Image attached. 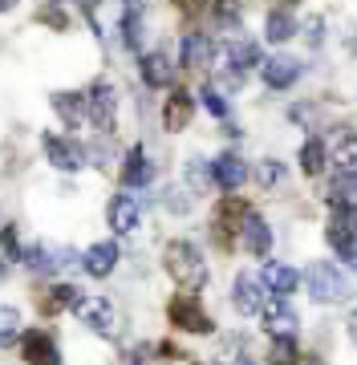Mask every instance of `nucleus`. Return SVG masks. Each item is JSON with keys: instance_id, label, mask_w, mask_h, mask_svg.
<instances>
[{"instance_id": "obj_1", "label": "nucleus", "mask_w": 357, "mask_h": 365, "mask_svg": "<svg viewBox=\"0 0 357 365\" xmlns=\"http://www.w3.org/2000/svg\"><path fill=\"white\" fill-rule=\"evenodd\" d=\"M162 264H167V272H171L187 292H195V288L207 284V260H203V252H199L191 240H171L167 252H162Z\"/></svg>"}, {"instance_id": "obj_2", "label": "nucleus", "mask_w": 357, "mask_h": 365, "mask_svg": "<svg viewBox=\"0 0 357 365\" xmlns=\"http://www.w3.org/2000/svg\"><path fill=\"white\" fill-rule=\"evenodd\" d=\"M304 280H309V297L317 300V304H337V300L349 297V280L329 260H313L309 272H304Z\"/></svg>"}, {"instance_id": "obj_3", "label": "nucleus", "mask_w": 357, "mask_h": 365, "mask_svg": "<svg viewBox=\"0 0 357 365\" xmlns=\"http://www.w3.org/2000/svg\"><path fill=\"white\" fill-rule=\"evenodd\" d=\"M114 114H118V98H114V86L110 81H93L90 93H86V118H90L98 130H114Z\"/></svg>"}, {"instance_id": "obj_4", "label": "nucleus", "mask_w": 357, "mask_h": 365, "mask_svg": "<svg viewBox=\"0 0 357 365\" xmlns=\"http://www.w3.org/2000/svg\"><path fill=\"white\" fill-rule=\"evenodd\" d=\"M175 329H187V333H212V317L203 313V304H199L195 292H183V297L171 300V309H167Z\"/></svg>"}, {"instance_id": "obj_5", "label": "nucleus", "mask_w": 357, "mask_h": 365, "mask_svg": "<svg viewBox=\"0 0 357 365\" xmlns=\"http://www.w3.org/2000/svg\"><path fill=\"white\" fill-rule=\"evenodd\" d=\"M73 313L81 325H90L102 337H114V309L106 297H73Z\"/></svg>"}, {"instance_id": "obj_6", "label": "nucleus", "mask_w": 357, "mask_h": 365, "mask_svg": "<svg viewBox=\"0 0 357 365\" xmlns=\"http://www.w3.org/2000/svg\"><path fill=\"white\" fill-rule=\"evenodd\" d=\"M264 300H268V288H264V280H260V276H256V272H239L236 276L232 304H236L239 317H256L260 309H264Z\"/></svg>"}, {"instance_id": "obj_7", "label": "nucleus", "mask_w": 357, "mask_h": 365, "mask_svg": "<svg viewBox=\"0 0 357 365\" xmlns=\"http://www.w3.org/2000/svg\"><path fill=\"white\" fill-rule=\"evenodd\" d=\"M45 155L57 170H81L86 167V146L66 138V134H45Z\"/></svg>"}, {"instance_id": "obj_8", "label": "nucleus", "mask_w": 357, "mask_h": 365, "mask_svg": "<svg viewBox=\"0 0 357 365\" xmlns=\"http://www.w3.org/2000/svg\"><path fill=\"white\" fill-rule=\"evenodd\" d=\"M248 175H252V167L239 155H219L212 163V182H215V187H224V191L244 187V182H248Z\"/></svg>"}, {"instance_id": "obj_9", "label": "nucleus", "mask_w": 357, "mask_h": 365, "mask_svg": "<svg viewBox=\"0 0 357 365\" xmlns=\"http://www.w3.org/2000/svg\"><path fill=\"white\" fill-rule=\"evenodd\" d=\"M21 349L33 365H61V353H57V341L45 333V329H29L25 341H21Z\"/></svg>"}, {"instance_id": "obj_10", "label": "nucleus", "mask_w": 357, "mask_h": 365, "mask_svg": "<svg viewBox=\"0 0 357 365\" xmlns=\"http://www.w3.org/2000/svg\"><path fill=\"white\" fill-rule=\"evenodd\" d=\"M260 313H264V325H268L272 337H292L296 325H301L296 313H292V304L284 297H280V300H264V309H260Z\"/></svg>"}, {"instance_id": "obj_11", "label": "nucleus", "mask_w": 357, "mask_h": 365, "mask_svg": "<svg viewBox=\"0 0 357 365\" xmlns=\"http://www.w3.org/2000/svg\"><path fill=\"white\" fill-rule=\"evenodd\" d=\"M118 33L126 41V49H143V33H146V13L138 0H126L118 13Z\"/></svg>"}, {"instance_id": "obj_12", "label": "nucleus", "mask_w": 357, "mask_h": 365, "mask_svg": "<svg viewBox=\"0 0 357 365\" xmlns=\"http://www.w3.org/2000/svg\"><path fill=\"white\" fill-rule=\"evenodd\" d=\"M179 53H183V66L207 69V66H212V57H215V41L207 37V33H183Z\"/></svg>"}, {"instance_id": "obj_13", "label": "nucleus", "mask_w": 357, "mask_h": 365, "mask_svg": "<svg viewBox=\"0 0 357 365\" xmlns=\"http://www.w3.org/2000/svg\"><path fill=\"white\" fill-rule=\"evenodd\" d=\"M260 69H264V81L272 86V90H289L292 81L301 78V61H296V57H284V53L260 61Z\"/></svg>"}, {"instance_id": "obj_14", "label": "nucleus", "mask_w": 357, "mask_h": 365, "mask_svg": "<svg viewBox=\"0 0 357 365\" xmlns=\"http://www.w3.org/2000/svg\"><path fill=\"white\" fill-rule=\"evenodd\" d=\"M239 244L252 252V256H268L272 252V227H268L260 215H248L239 223Z\"/></svg>"}, {"instance_id": "obj_15", "label": "nucleus", "mask_w": 357, "mask_h": 365, "mask_svg": "<svg viewBox=\"0 0 357 365\" xmlns=\"http://www.w3.org/2000/svg\"><path fill=\"white\" fill-rule=\"evenodd\" d=\"M138 199L134 195H114L110 199V207H106V220H110V227L118 235H126V232H134L138 227Z\"/></svg>"}, {"instance_id": "obj_16", "label": "nucleus", "mask_w": 357, "mask_h": 365, "mask_svg": "<svg viewBox=\"0 0 357 365\" xmlns=\"http://www.w3.org/2000/svg\"><path fill=\"white\" fill-rule=\"evenodd\" d=\"M150 179H155V163L146 158L143 146H130L126 158H122V182L126 187H146Z\"/></svg>"}, {"instance_id": "obj_17", "label": "nucleus", "mask_w": 357, "mask_h": 365, "mask_svg": "<svg viewBox=\"0 0 357 365\" xmlns=\"http://www.w3.org/2000/svg\"><path fill=\"white\" fill-rule=\"evenodd\" d=\"M191 110H195L191 93H187V90H171V98H167V106H162V126H167L171 134L187 130V122H191Z\"/></svg>"}, {"instance_id": "obj_18", "label": "nucleus", "mask_w": 357, "mask_h": 365, "mask_svg": "<svg viewBox=\"0 0 357 365\" xmlns=\"http://www.w3.org/2000/svg\"><path fill=\"white\" fill-rule=\"evenodd\" d=\"M143 81L150 86V90H167L175 81V61L167 57V53H146L143 57Z\"/></svg>"}, {"instance_id": "obj_19", "label": "nucleus", "mask_w": 357, "mask_h": 365, "mask_svg": "<svg viewBox=\"0 0 357 365\" xmlns=\"http://www.w3.org/2000/svg\"><path fill=\"white\" fill-rule=\"evenodd\" d=\"M114 264H118V244H93L86 256H81V268L90 276H98V280H106L110 272H114Z\"/></svg>"}, {"instance_id": "obj_20", "label": "nucleus", "mask_w": 357, "mask_h": 365, "mask_svg": "<svg viewBox=\"0 0 357 365\" xmlns=\"http://www.w3.org/2000/svg\"><path fill=\"white\" fill-rule=\"evenodd\" d=\"M248 215H252V211H248V203H244V199H227L224 207L215 211V240H224V244H227V235L236 232L232 223H236V220L244 223Z\"/></svg>"}, {"instance_id": "obj_21", "label": "nucleus", "mask_w": 357, "mask_h": 365, "mask_svg": "<svg viewBox=\"0 0 357 365\" xmlns=\"http://www.w3.org/2000/svg\"><path fill=\"white\" fill-rule=\"evenodd\" d=\"M224 57H227V66L236 69V73H244V69H252V66H260V61H264L256 41H232V45L224 49Z\"/></svg>"}, {"instance_id": "obj_22", "label": "nucleus", "mask_w": 357, "mask_h": 365, "mask_svg": "<svg viewBox=\"0 0 357 365\" xmlns=\"http://www.w3.org/2000/svg\"><path fill=\"white\" fill-rule=\"evenodd\" d=\"M296 284H301V272L296 268H289V264H268L264 288H272L276 297H289V292H296Z\"/></svg>"}, {"instance_id": "obj_23", "label": "nucleus", "mask_w": 357, "mask_h": 365, "mask_svg": "<svg viewBox=\"0 0 357 365\" xmlns=\"http://www.w3.org/2000/svg\"><path fill=\"white\" fill-rule=\"evenodd\" d=\"M264 37L268 41H289V37H296V16L292 13H284V9H272L268 13V21H264Z\"/></svg>"}, {"instance_id": "obj_24", "label": "nucleus", "mask_w": 357, "mask_h": 365, "mask_svg": "<svg viewBox=\"0 0 357 365\" xmlns=\"http://www.w3.org/2000/svg\"><path fill=\"white\" fill-rule=\"evenodd\" d=\"M53 110L66 118V126H81L86 122V98L81 93H53Z\"/></svg>"}, {"instance_id": "obj_25", "label": "nucleus", "mask_w": 357, "mask_h": 365, "mask_svg": "<svg viewBox=\"0 0 357 365\" xmlns=\"http://www.w3.org/2000/svg\"><path fill=\"white\" fill-rule=\"evenodd\" d=\"M333 163L341 170H353L357 167V134L353 130H341L337 143H333Z\"/></svg>"}, {"instance_id": "obj_26", "label": "nucleus", "mask_w": 357, "mask_h": 365, "mask_svg": "<svg viewBox=\"0 0 357 365\" xmlns=\"http://www.w3.org/2000/svg\"><path fill=\"white\" fill-rule=\"evenodd\" d=\"M21 329H25L21 313H16V309H9V304H0V349L16 345V341H21Z\"/></svg>"}, {"instance_id": "obj_27", "label": "nucleus", "mask_w": 357, "mask_h": 365, "mask_svg": "<svg viewBox=\"0 0 357 365\" xmlns=\"http://www.w3.org/2000/svg\"><path fill=\"white\" fill-rule=\"evenodd\" d=\"M301 167L309 170V175L325 170V143H321V138H309V143L301 146Z\"/></svg>"}, {"instance_id": "obj_28", "label": "nucleus", "mask_w": 357, "mask_h": 365, "mask_svg": "<svg viewBox=\"0 0 357 365\" xmlns=\"http://www.w3.org/2000/svg\"><path fill=\"white\" fill-rule=\"evenodd\" d=\"M73 297H78L73 284H57V288H49V297L41 300V309H45V313H61L66 304H73Z\"/></svg>"}, {"instance_id": "obj_29", "label": "nucleus", "mask_w": 357, "mask_h": 365, "mask_svg": "<svg viewBox=\"0 0 357 365\" xmlns=\"http://www.w3.org/2000/svg\"><path fill=\"white\" fill-rule=\"evenodd\" d=\"M21 260H25L29 268H33V272H53V268H57V260L49 256V248H41V244L25 248V252H21Z\"/></svg>"}, {"instance_id": "obj_30", "label": "nucleus", "mask_w": 357, "mask_h": 365, "mask_svg": "<svg viewBox=\"0 0 357 365\" xmlns=\"http://www.w3.org/2000/svg\"><path fill=\"white\" fill-rule=\"evenodd\" d=\"M280 179H284V163H276V158H260L256 163V182L260 187H276Z\"/></svg>"}, {"instance_id": "obj_31", "label": "nucleus", "mask_w": 357, "mask_h": 365, "mask_svg": "<svg viewBox=\"0 0 357 365\" xmlns=\"http://www.w3.org/2000/svg\"><path fill=\"white\" fill-rule=\"evenodd\" d=\"M268 361L272 365H296V345H292V337H272Z\"/></svg>"}, {"instance_id": "obj_32", "label": "nucleus", "mask_w": 357, "mask_h": 365, "mask_svg": "<svg viewBox=\"0 0 357 365\" xmlns=\"http://www.w3.org/2000/svg\"><path fill=\"white\" fill-rule=\"evenodd\" d=\"M333 195L345 199V203H349V199H357V167L353 170H341V175L333 179Z\"/></svg>"}, {"instance_id": "obj_33", "label": "nucleus", "mask_w": 357, "mask_h": 365, "mask_svg": "<svg viewBox=\"0 0 357 365\" xmlns=\"http://www.w3.org/2000/svg\"><path fill=\"white\" fill-rule=\"evenodd\" d=\"M203 106H207V114H215V118H227V98H224V90H215V86H203Z\"/></svg>"}, {"instance_id": "obj_34", "label": "nucleus", "mask_w": 357, "mask_h": 365, "mask_svg": "<svg viewBox=\"0 0 357 365\" xmlns=\"http://www.w3.org/2000/svg\"><path fill=\"white\" fill-rule=\"evenodd\" d=\"M183 175L191 179V187H195V191H207V167H203V158H191Z\"/></svg>"}, {"instance_id": "obj_35", "label": "nucleus", "mask_w": 357, "mask_h": 365, "mask_svg": "<svg viewBox=\"0 0 357 365\" xmlns=\"http://www.w3.org/2000/svg\"><path fill=\"white\" fill-rule=\"evenodd\" d=\"M215 21H219V25H236V21H239V9L232 4V0H224V4H215Z\"/></svg>"}, {"instance_id": "obj_36", "label": "nucleus", "mask_w": 357, "mask_h": 365, "mask_svg": "<svg viewBox=\"0 0 357 365\" xmlns=\"http://www.w3.org/2000/svg\"><path fill=\"white\" fill-rule=\"evenodd\" d=\"M0 244H4V252H9L13 260H21V244H16V232H13V227H4V232H0Z\"/></svg>"}, {"instance_id": "obj_37", "label": "nucleus", "mask_w": 357, "mask_h": 365, "mask_svg": "<svg viewBox=\"0 0 357 365\" xmlns=\"http://www.w3.org/2000/svg\"><path fill=\"white\" fill-rule=\"evenodd\" d=\"M175 4H179L183 13H203V4H207V0H175Z\"/></svg>"}, {"instance_id": "obj_38", "label": "nucleus", "mask_w": 357, "mask_h": 365, "mask_svg": "<svg viewBox=\"0 0 357 365\" xmlns=\"http://www.w3.org/2000/svg\"><path fill=\"white\" fill-rule=\"evenodd\" d=\"M122 365H146V357H143V353H130V357H126Z\"/></svg>"}, {"instance_id": "obj_39", "label": "nucleus", "mask_w": 357, "mask_h": 365, "mask_svg": "<svg viewBox=\"0 0 357 365\" xmlns=\"http://www.w3.org/2000/svg\"><path fill=\"white\" fill-rule=\"evenodd\" d=\"M341 260H349V264H353V268H357V248H353V252H345Z\"/></svg>"}, {"instance_id": "obj_40", "label": "nucleus", "mask_w": 357, "mask_h": 365, "mask_svg": "<svg viewBox=\"0 0 357 365\" xmlns=\"http://www.w3.org/2000/svg\"><path fill=\"white\" fill-rule=\"evenodd\" d=\"M16 0H0V13H9V9H13Z\"/></svg>"}, {"instance_id": "obj_41", "label": "nucleus", "mask_w": 357, "mask_h": 365, "mask_svg": "<svg viewBox=\"0 0 357 365\" xmlns=\"http://www.w3.org/2000/svg\"><path fill=\"white\" fill-rule=\"evenodd\" d=\"M4 276H9V268H4V260H0V284H4Z\"/></svg>"}, {"instance_id": "obj_42", "label": "nucleus", "mask_w": 357, "mask_h": 365, "mask_svg": "<svg viewBox=\"0 0 357 365\" xmlns=\"http://www.w3.org/2000/svg\"><path fill=\"white\" fill-rule=\"evenodd\" d=\"M353 227H357V211H353Z\"/></svg>"}, {"instance_id": "obj_43", "label": "nucleus", "mask_w": 357, "mask_h": 365, "mask_svg": "<svg viewBox=\"0 0 357 365\" xmlns=\"http://www.w3.org/2000/svg\"><path fill=\"white\" fill-rule=\"evenodd\" d=\"M86 4H98V0H86Z\"/></svg>"}]
</instances>
